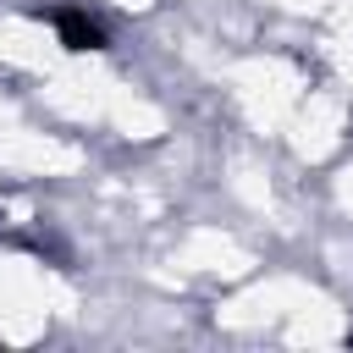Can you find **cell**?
<instances>
[{
  "label": "cell",
  "mask_w": 353,
  "mask_h": 353,
  "mask_svg": "<svg viewBox=\"0 0 353 353\" xmlns=\"http://www.w3.org/2000/svg\"><path fill=\"white\" fill-rule=\"evenodd\" d=\"M50 22H55V33H61V44L66 50H105L110 39H105V28L83 11V6H55L50 11Z\"/></svg>",
  "instance_id": "cell-1"
}]
</instances>
